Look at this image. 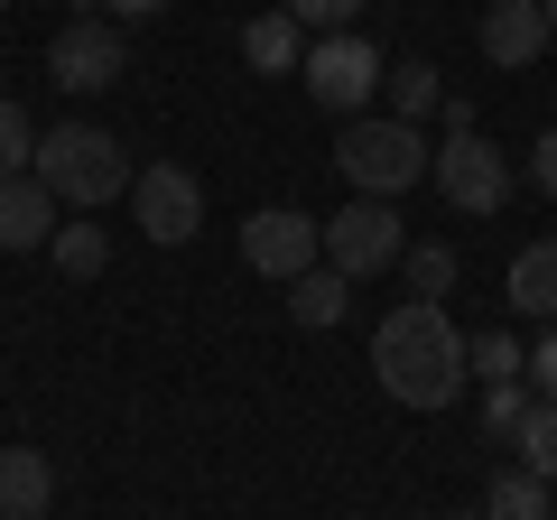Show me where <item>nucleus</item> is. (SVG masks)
<instances>
[{"label": "nucleus", "instance_id": "nucleus-26", "mask_svg": "<svg viewBox=\"0 0 557 520\" xmlns=\"http://www.w3.org/2000/svg\"><path fill=\"white\" fill-rule=\"evenodd\" d=\"M530 177H539V186H548V196H557V121H548V131H539V149H530Z\"/></svg>", "mask_w": 557, "mask_h": 520}, {"label": "nucleus", "instance_id": "nucleus-6", "mask_svg": "<svg viewBox=\"0 0 557 520\" xmlns=\"http://www.w3.org/2000/svg\"><path fill=\"white\" fill-rule=\"evenodd\" d=\"M47 75H57V94H112L121 75H131V47H121V28L102 20H65L57 38H47Z\"/></svg>", "mask_w": 557, "mask_h": 520}, {"label": "nucleus", "instance_id": "nucleus-9", "mask_svg": "<svg viewBox=\"0 0 557 520\" xmlns=\"http://www.w3.org/2000/svg\"><path fill=\"white\" fill-rule=\"evenodd\" d=\"M242 260H251L260 280H298V270H317L325 260V223L317 214H298V205H260L251 223H242Z\"/></svg>", "mask_w": 557, "mask_h": 520}, {"label": "nucleus", "instance_id": "nucleus-17", "mask_svg": "<svg viewBox=\"0 0 557 520\" xmlns=\"http://www.w3.org/2000/svg\"><path fill=\"white\" fill-rule=\"evenodd\" d=\"M381 94H391V121H428L446 102V84H437V65L418 57V65H381Z\"/></svg>", "mask_w": 557, "mask_h": 520}, {"label": "nucleus", "instance_id": "nucleus-23", "mask_svg": "<svg viewBox=\"0 0 557 520\" xmlns=\"http://www.w3.org/2000/svg\"><path fill=\"white\" fill-rule=\"evenodd\" d=\"M28 159H38V131H28L20 102H0V177H20Z\"/></svg>", "mask_w": 557, "mask_h": 520}, {"label": "nucleus", "instance_id": "nucleus-1", "mask_svg": "<svg viewBox=\"0 0 557 520\" xmlns=\"http://www.w3.org/2000/svg\"><path fill=\"white\" fill-rule=\"evenodd\" d=\"M372 372L399 409H446L456 400L465 381H474V362H465V335L446 317V298H399L372 325Z\"/></svg>", "mask_w": 557, "mask_h": 520}, {"label": "nucleus", "instance_id": "nucleus-27", "mask_svg": "<svg viewBox=\"0 0 557 520\" xmlns=\"http://www.w3.org/2000/svg\"><path fill=\"white\" fill-rule=\"evenodd\" d=\"M94 10H102V20H159L168 0H94Z\"/></svg>", "mask_w": 557, "mask_h": 520}, {"label": "nucleus", "instance_id": "nucleus-5", "mask_svg": "<svg viewBox=\"0 0 557 520\" xmlns=\"http://www.w3.org/2000/svg\"><path fill=\"white\" fill-rule=\"evenodd\" d=\"M381 65H391V57H381V47L362 38V28H325V38L307 47V65H298V75H307V94H317L325 112H344V121H354L362 102L381 94Z\"/></svg>", "mask_w": 557, "mask_h": 520}, {"label": "nucleus", "instance_id": "nucleus-12", "mask_svg": "<svg viewBox=\"0 0 557 520\" xmlns=\"http://www.w3.org/2000/svg\"><path fill=\"white\" fill-rule=\"evenodd\" d=\"M57 511V465L38 446H0V520H47Z\"/></svg>", "mask_w": 557, "mask_h": 520}, {"label": "nucleus", "instance_id": "nucleus-20", "mask_svg": "<svg viewBox=\"0 0 557 520\" xmlns=\"http://www.w3.org/2000/svg\"><path fill=\"white\" fill-rule=\"evenodd\" d=\"M399 270H409V298H446L456 288V242H409Z\"/></svg>", "mask_w": 557, "mask_h": 520}, {"label": "nucleus", "instance_id": "nucleus-11", "mask_svg": "<svg viewBox=\"0 0 557 520\" xmlns=\"http://www.w3.org/2000/svg\"><path fill=\"white\" fill-rule=\"evenodd\" d=\"M47 233H57V196L38 186V168L0 177V251H38Z\"/></svg>", "mask_w": 557, "mask_h": 520}, {"label": "nucleus", "instance_id": "nucleus-4", "mask_svg": "<svg viewBox=\"0 0 557 520\" xmlns=\"http://www.w3.org/2000/svg\"><path fill=\"white\" fill-rule=\"evenodd\" d=\"M399 251H409V223L391 196H354L344 214H325V270H344V280L399 270Z\"/></svg>", "mask_w": 557, "mask_h": 520}, {"label": "nucleus", "instance_id": "nucleus-3", "mask_svg": "<svg viewBox=\"0 0 557 520\" xmlns=\"http://www.w3.org/2000/svg\"><path fill=\"white\" fill-rule=\"evenodd\" d=\"M335 168H344V186H354V196H409L418 177H428V168H437V149H428V131H418V121H344V140H335Z\"/></svg>", "mask_w": 557, "mask_h": 520}, {"label": "nucleus", "instance_id": "nucleus-24", "mask_svg": "<svg viewBox=\"0 0 557 520\" xmlns=\"http://www.w3.org/2000/svg\"><path fill=\"white\" fill-rule=\"evenodd\" d=\"M278 10H288L298 28H317V38H325V28H354V20H362V0H278Z\"/></svg>", "mask_w": 557, "mask_h": 520}, {"label": "nucleus", "instance_id": "nucleus-2", "mask_svg": "<svg viewBox=\"0 0 557 520\" xmlns=\"http://www.w3.org/2000/svg\"><path fill=\"white\" fill-rule=\"evenodd\" d=\"M28 168H38V186L57 205H112V196H131V177H139L131 149H121L102 121H57Z\"/></svg>", "mask_w": 557, "mask_h": 520}, {"label": "nucleus", "instance_id": "nucleus-7", "mask_svg": "<svg viewBox=\"0 0 557 520\" xmlns=\"http://www.w3.org/2000/svg\"><path fill=\"white\" fill-rule=\"evenodd\" d=\"M131 223H139V242L177 251V242H196V223H205V186L186 177L177 159L139 168V177H131Z\"/></svg>", "mask_w": 557, "mask_h": 520}, {"label": "nucleus", "instance_id": "nucleus-18", "mask_svg": "<svg viewBox=\"0 0 557 520\" xmlns=\"http://www.w3.org/2000/svg\"><path fill=\"white\" fill-rule=\"evenodd\" d=\"M483 511H493V520H548V483H539L530 465H502L493 493H483Z\"/></svg>", "mask_w": 557, "mask_h": 520}, {"label": "nucleus", "instance_id": "nucleus-16", "mask_svg": "<svg viewBox=\"0 0 557 520\" xmlns=\"http://www.w3.org/2000/svg\"><path fill=\"white\" fill-rule=\"evenodd\" d=\"M47 251H57L65 280H102V270H112V233H102V223H57Z\"/></svg>", "mask_w": 557, "mask_h": 520}, {"label": "nucleus", "instance_id": "nucleus-30", "mask_svg": "<svg viewBox=\"0 0 557 520\" xmlns=\"http://www.w3.org/2000/svg\"><path fill=\"white\" fill-rule=\"evenodd\" d=\"M0 10H10V0H0Z\"/></svg>", "mask_w": 557, "mask_h": 520}, {"label": "nucleus", "instance_id": "nucleus-25", "mask_svg": "<svg viewBox=\"0 0 557 520\" xmlns=\"http://www.w3.org/2000/svg\"><path fill=\"white\" fill-rule=\"evenodd\" d=\"M520 381H530L539 400H548V409H557V325H548V335H539V344H530V372H520Z\"/></svg>", "mask_w": 557, "mask_h": 520}, {"label": "nucleus", "instance_id": "nucleus-15", "mask_svg": "<svg viewBox=\"0 0 557 520\" xmlns=\"http://www.w3.org/2000/svg\"><path fill=\"white\" fill-rule=\"evenodd\" d=\"M344 298H354V280H344V270H325V260L288 280V317H298V325H335Z\"/></svg>", "mask_w": 557, "mask_h": 520}, {"label": "nucleus", "instance_id": "nucleus-8", "mask_svg": "<svg viewBox=\"0 0 557 520\" xmlns=\"http://www.w3.org/2000/svg\"><path fill=\"white\" fill-rule=\"evenodd\" d=\"M428 177H437V196L456 205V214H502V205H511V159H502L483 131H456Z\"/></svg>", "mask_w": 557, "mask_h": 520}, {"label": "nucleus", "instance_id": "nucleus-22", "mask_svg": "<svg viewBox=\"0 0 557 520\" xmlns=\"http://www.w3.org/2000/svg\"><path fill=\"white\" fill-rule=\"evenodd\" d=\"M530 409H539V391H530V381H483V428H493L502 446H511V428L530 419Z\"/></svg>", "mask_w": 557, "mask_h": 520}, {"label": "nucleus", "instance_id": "nucleus-13", "mask_svg": "<svg viewBox=\"0 0 557 520\" xmlns=\"http://www.w3.org/2000/svg\"><path fill=\"white\" fill-rule=\"evenodd\" d=\"M502 307H511V317H530V325H557V242H520Z\"/></svg>", "mask_w": 557, "mask_h": 520}, {"label": "nucleus", "instance_id": "nucleus-28", "mask_svg": "<svg viewBox=\"0 0 557 520\" xmlns=\"http://www.w3.org/2000/svg\"><path fill=\"white\" fill-rule=\"evenodd\" d=\"M539 10H548V38H557V0H539Z\"/></svg>", "mask_w": 557, "mask_h": 520}, {"label": "nucleus", "instance_id": "nucleus-14", "mask_svg": "<svg viewBox=\"0 0 557 520\" xmlns=\"http://www.w3.org/2000/svg\"><path fill=\"white\" fill-rule=\"evenodd\" d=\"M242 57H251V75H298L307 65V28L288 20V10H260V20L242 28Z\"/></svg>", "mask_w": 557, "mask_h": 520}, {"label": "nucleus", "instance_id": "nucleus-10", "mask_svg": "<svg viewBox=\"0 0 557 520\" xmlns=\"http://www.w3.org/2000/svg\"><path fill=\"white\" fill-rule=\"evenodd\" d=\"M548 10H539V0H493V10H483V57L493 65H530V57H548Z\"/></svg>", "mask_w": 557, "mask_h": 520}, {"label": "nucleus", "instance_id": "nucleus-21", "mask_svg": "<svg viewBox=\"0 0 557 520\" xmlns=\"http://www.w3.org/2000/svg\"><path fill=\"white\" fill-rule=\"evenodd\" d=\"M465 362H474V381H520L530 372V354H520V335H465Z\"/></svg>", "mask_w": 557, "mask_h": 520}, {"label": "nucleus", "instance_id": "nucleus-19", "mask_svg": "<svg viewBox=\"0 0 557 520\" xmlns=\"http://www.w3.org/2000/svg\"><path fill=\"white\" fill-rule=\"evenodd\" d=\"M511 465H530L539 483H557V409H548V400L511 428Z\"/></svg>", "mask_w": 557, "mask_h": 520}, {"label": "nucleus", "instance_id": "nucleus-29", "mask_svg": "<svg viewBox=\"0 0 557 520\" xmlns=\"http://www.w3.org/2000/svg\"><path fill=\"white\" fill-rule=\"evenodd\" d=\"M456 520H493V511H456Z\"/></svg>", "mask_w": 557, "mask_h": 520}]
</instances>
